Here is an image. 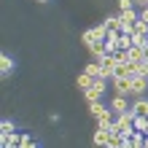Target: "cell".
Returning <instances> with one entry per match:
<instances>
[{
	"label": "cell",
	"mask_w": 148,
	"mask_h": 148,
	"mask_svg": "<svg viewBox=\"0 0 148 148\" xmlns=\"http://www.w3.org/2000/svg\"><path fill=\"white\" fill-rule=\"evenodd\" d=\"M132 124H135L137 132H145V135H148V116H135Z\"/></svg>",
	"instance_id": "2e32d148"
},
{
	"label": "cell",
	"mask_w": 148,
	"mask_h": 148,
	"mask_svg": "<svg viewBox=\"0 0 148 148\" xmlns=\"http://www.w3.org/2000/svg\"><path fill=\"white\" fill-rule=\"evenodd\" d=\"M137 19H140V14H137L135 8H129V11H121V14H119V22H121V24H135Z\"/></svg>",
	"instance_id": "8fae6325"
},
{
	"label": "cell",
	"mask_w": 148,
	"mask_h": 148,
	"mask_svg": "<svg viewBox=\"0 0 148 148\" xmlns=\"http://www.w3.org/2000/svg\"><path fill=\"white\" fill-rule=\"evenodd\" d=\"M113 86H116V94H121V97L132 94V78H116Z\"/></svg>",
	"instance_id": "52a82bcc"
},
{
	"label": "cell",
	"mask_w": 148,
	"mask_h": 148,
	"mask_svg": "<svg viewBox=\"0 0 148 148\" xmlns=\"http://www.w3.org/2000/svg\"><path fill=\"white\" fill-rule=\"evenodd\" d=\"M110 110L116 113V116H121V113H129V110H132V105L127 102V97L116 94V97H113V102H110Z\"/></svg>",
	"instance_id": "277c9868"
},
{
	"label": "cell",
	"mask_w": 148,
	"mask_h": 148,
	"mask_svg": "<svg viewBox=\"0 0 148 148\" xmlns=\"http://www.w3.org/2000/svg\"><path fill=\"white\" fill-rule=\"evenodd\" d=\"M92 84H94V78H92L89 73H81V75H78V86H81V92H86Z\"/></svg>",
	"instance_id": "ac0fdd59"
},
{
	"label": "cell",
	"mask_w": 148,
	"mask_h": 148,
	"mask_svg": "<svg viewBox=\"0 0 148 148\" xmlns=\"http://www.w3.org/2000/svg\"><path fill=\"white\" fill-rule=\"evenodd\" d=\"M135 75V65L132 62H116V67H113V81H116V78H132Z\"/></svg>",
	"instance_id": "3957f363"
},
{
	"label": "cell",
	"mask_w": 148,
	"mask_h": 148,
	"mask_svg": "<svg viewBox=\"0 0 148 148\" xmlns=\"http://www.w3.org/2000/svg\"><path fill=\"white\" fill-rule=\"evenodd\" d=\"M40 3H46V0H40Z\"/></svg>",
	"instance_id": "f1b7e54d"
},
{
	"label": "cell",
	"mask_w": 148,
	"mask_h": 148,
	"mask_svg": "<svg viewBox=\"0 0 148 148\" xmlns=\"http://www.w3.org/2000/svg\"><path fill=\"white\" fill-rule=\"evenodd\" d=\"M105 27H108V30H121L119 16H108V19H105Z\"/></svg>",
	"instance_id": "44dd1931"
},
{
	"label": "cell",
	"mask_w": 148,
	"mask_h": 148,
	"mask_svg": "<svg viewBox=\"0 0 148 148\" xmlns=\"http://www.w3.org/2000/svg\"><path fill=\"white\" fill-rule=\"evenodd\" d=\"M140 19H143V22H148V5H145L143 11H140Z\"/></svg>",
	"instance_id": "484cf974"
},
{
	"label": "cell",
	"mask_w": 148,
	"mask_h": 148,
	"mask_svg": "<svg viewBox=\"0 0 148 148\" xmlns=\"http://www.w3.org/2000/svg\"><path fill=\"white\" fill-rule=\"evenodd\" d=\"M11 132H16L14 121H3V124H0V135H11Z\"/></svg>",
	"instance_id": "603a6c76"
},
{
	"label": "cell",
	"mask_w": 148,
	"mask_h": 148,
	"mask_svg": "<svg viewBox=\"0 0 148 148\" xmlns=\"http://www.w3.org/2000/svg\"><path fill=\"white\" fill-rule=\"evenodd\" d=\"M132 3H135V0H119V8H121V11H129Z\"/></svg>",
	"instance_id": "d4e9b609"
},
{
	"label": "cell",
	"mask_w": 148,
	"mask_h": 148,
	"mask_svg": "<svg viewBox=\"0 0 148 148\" xmlns=\"http://www.w3.org/2000/svg\"><path fill=\"white\" fill-rule=\"evenodd\" d=\"M127 59H129V62H143V59H145L143 46H132V49H127Z\"/></svg>",
	"instance_id": "7c38bea8"
},
{
	"label": "cell",
	"mask_w": 148,
	"mask_h": 148,
	"mask_svg": "<svg viewBox=\"0 0 148 148\" xmlns=\"http://www.w3.org/2000/svg\"><path fill=\"white\" fill-rule=\"evenodd\" d=\"M132 35H148V22L137 19V22H135V30H132Z\"/></svg>",
	"instance_id": "d6986e66"
},
{
	"label": "cell",
	"mask_w": 148,
	"mask_h": 148,
	"mask_svg": "<svg viewBox=\"0 0 148 148\" xmlns=\"http://www.w3.org/2000/svg\"><path fill=\"white\" fill-rule=\"evenodd\" d=\"M19 148H38V143L32 140L30 135H24V140H22V145H19Z\"/></svg>",
	"instance_id": "cb8c5ba5"
},
{
	"label": "cell",
	"mask_w": 148,
	"mask_h": 148,
	"mask_svg": "<svg viewBox=\"0 0 148 148\" xmlns=\"http://www.w3.org/2000/svg\"><path fill=\"white\" fill-rule=\"evenodd\" d=\"M143 54H145V62H148V43H145V46H143Z\"/></svg>",
	"instance_id": "4316f807"
},
{
	"label": "cell",
	"mask_w": 148,
	"mask_h": 148,
	"mask_svg": "<svg viewBox=\"0 0 148 148\" xmlns=\"http://www.w3.org/2000/svg\"><path fill=\"white\" fill-rule=\"evenodd\" d=\"M89 110H92V116H94V119H97V116H100V113H102V110H105V105H102V102L97 100V102H89Z\"/></svg>",
	"instance_id": "ffe728a7"
},
{
	"label": "cell",
	"mask_w": 148,
	"mask_h": 148,
	"mask_svg": "<svg viewBox=\"0 0 148 148\" xmlns=\"http://www.w3.org/2000/svg\"><path fill=\"white\" fill-rule=\"evenodd\" d=\"M108 38V27H105V22L102 24H97V27H92V30H86L84 35H81V40L89 46V43H94V40H105Z\"/></svg>",
	"instance_id": "6da1fadb"
},
{
	"label": "cell",
	"mask_w": 148,
	"mask_h": 148,
	"mask_svg": "<svg viewBox=\"0 0 148 148\" xmlns=\"http://www.w3.org/2000/svg\"><path fill=\"white\" fill-rule=\"evenodd\" d=\"M0 70H3V75H8V73L14 70V59L8 57V54H3V57H0Z\"/></svg>",
	"instance_id": "e0dca14e"
},
{
	"label": "cell",
	"mask_w": 148,
	"mask_h": 148,
	"mask_svg": "<svg viewBox=\"0 0 148 148\" xmlns=\"http://www.w3.org/2000/svg\"><path fill=\"white\" fill-rule=\"evenodd\" d=\"M121 143H124V135L113 129V132H110V137H108V145H105V148H121Z\"/></svg>",
	"instance_id": "5bb4252c"
},
{
	"label": "cell",
	"mask_w": 148,
	"mask_h": 148,
	"mask_svg": "<svg viewBox=\"0 0 148 148\" xmlns=\"http://www.w3.org/2000/svg\"><path fill=\"white\" fill-rule=\"evenodd\" d=\"M135 3H140V5L145 8V5H148V0H135Z\"/></svg>",
	"instance_id": "83f0119b"
},
{
	"label": "cell",
	"mask_w": 148,
	"mask_h": 148,
	"mask_svg": "<svg viewBox=\"0 0 148 148\" xmlns=\"http://www.w3.org/2000/svg\"><path fill=\"white\" fill-rule=\"evenodd\" d=\"M84 73H89L92 78H102V70H100V62H97V59L86 65V67H84Z\"/></svg>",
	"instance_id": "9a60e30c"
},
{
	"label": "cell",
	"mask_w": 148,
	"mask_h": 148,
	"mask_svg": "<svg viewBox=\"0 0 148 148\" xmlns=\"http://www.w3.org/2000/svg\"><path fill=\"white\" fill-rule=\"evenodd\" d=\"M100 62V70H102V78H108V75H113V67H116V57H102V59H97Z\"/></svg>",
	"instance_id": "ba28073f"
},
{
	"label": "cell",
	"mask_w": 148,
	"mask_h": 148,
	"mask_svg": "<svg viewBox=\"0 0 148 148\" xmlns=\"http://www.w3.org/2000/svg\"><path fill=\"white\" fill-rule=\"evenodd\" d=\"M102 92H105V78H94V84L84 92V97H86V102H97L102 97Z\"/></svg>",
	"instance_id": "7a4b0ae2"
},
{
	"label": "cell",
	"mask_w": 148,
	"mask_h": 148,
	"mask_svg": "<svg viewBox=\"0 0 148 148\" xmlns=\"http://www.w3.org/2000/svg\"><path fill=\"white\" fill-rule=\"evenodd\" d=\"M145 86H148V75H132V94H137V97H143L145 94Z\"/></svg>",
	"instance_id": "8992f818"
},
{
	"label": "cell",
	"mask_w": 148,
	"mask_h": 148,
	"mask_svg": "<svg viewBox=\"0 0 148 148\" xmlns=\"http://www.w3.org/2000/svg\"><path fill=\"white\" fill-rule=\"evenodd\" d=\"M89 51H92V57H94V59H102V57H108L105 40H94V43H89Z\"/></svg>",
	"instance_id": "9c48e42d"
},
{
	"label": "cell",
	"mask_w": 148,
	"mask_h": 148,
	"mask_svg": "<svg viewBox=\"0 0 148 148\" xmlns=\"http://www.w3.org/2000/svg\"><path fill=\"white\" fill-rule=\"evenodd\" d=\"M24 140V135L19 132H11V135H3V140H0V148H19Z\"/></svg>",
	"instance_id": "5b68a950"
},
{
	"label": "cell",
	"mask_w": 148,
	"mask_h": 148,
	"mask_svg": "<svg viewBox=\"0 0 148 148\" xmlns=\"http://www.w3.org/2000/svg\"><path fill=\"white\" fill-rule=\"evenodd\" d=\"M132 110H135V116H148V100L145 97H137V102L132 105Z\"/></svg>",
	"instance_id": "4fadbf2b"
},
{
	"label": "cell",
	"mask_w": 148,
	"mask_h": 148,
	"mask_svg": "<svg viewBox=\"0 0 148 148\" xmlns=\"http://www.w3.org/2000/svg\"><path fill=\"white\" fill-rule=\"evenodd\" d=\"M132 65H135L137 75H148V62H145V59H143V62H132Z\"/></svg>",
	"instance_id": "7402d4cb"
},
{
	"label": "cell",
	"mask_w": 148,
	"mask_h": 148,
	"mask_svg": "<svg viewBox=\"0 0 148 148\" xmlns=\"http://www.w3.org/2000/svg\"><path fill=\"white\" fill-rule=\"evenodd\" d=\"M110 132H113V129H100V127H97V132H94V145H97V148H105Z\"/></svg>",
	"instance_id": "30bf717a"
}]
</instances>
